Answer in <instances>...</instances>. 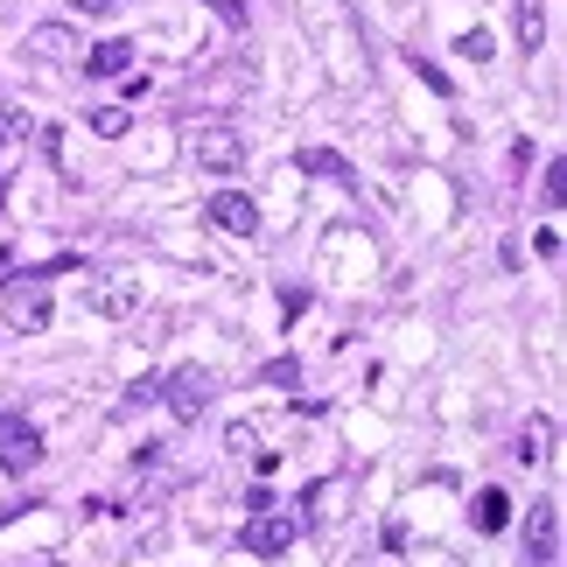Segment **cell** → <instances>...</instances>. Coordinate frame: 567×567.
Returning a JSON list of instances; mask_svg holds the SVG:
<instances>
[{
  "label": "cell",
  "mask_w": 567,
  "mask_h": 567,
  "mask_svg": "<svg viewBox=\"0 0 567 567\" xmlns=\"http://www.w3.org/2000/svg\"><path fill=\"white\" fill-rule=\"evenodd\" d=\"M56 267H63V259H56ZM56 267H21L8 288H0V316H8L14 330H29V337L50 330V274Z\"/></svg>",
  "instance_id": "1"
},
{
  "label": "cell",
  "mask_w": 567,
  "mask_h": 567,
  "mask_svg": "<svg viewBox=\"0 0 567 567\" xmlns=\"http://www.w3.org/2000/svg\"><path fill=\"white\" fill-rule=\"evenodd\" d=\"M42 463V427L29 413H0V470L8 476H29Z\"/></svg>",
  "instance_id": "2"
},
{
  "label": "cell",
  "mask_w": 567,
  "mask_h": 567,
  "mask_svg": "<svg viewBox=\"0 0 567 567\" xmlns=\"http://www.w3.org/2000/svg\"><path fill=\"white\" fill-rule=\"evenodd\" d=\"M155 400H162L168 413H176V421H196V413H210V400H217V379L204 372V364H183V372L168 379V385L155 392Z\"/></svg>",
  "instance_id": "3"
},
{
  "label": "cell",
  "mask_w": 567,
  "mask_h": 567,
  "mask_svg": "<svg viewBox=\"0 0 567 567\" xmlns=\"http://www.w3.org/2000/svg\"><path fill=\"white\" fill-rule=\"evenodd\" d=\"M295 533H301V518H288V512H252L246 518V533H238V547L246 554H259V560H274V554H288L295 547Z\"/></svg>",
  "instance_id": "4"
},
{
  "label": "cell",
  "mask_w": 567,
  "mask_h": 567,
  "mask_svg": "<svg viewBox=\"0 0 567 567\" xmlns=\"http://www.w3.org/2000/svg\"><path fill=\"white\" fill-rule=\"evenodd\" d=\"M189 155H196V168H210V176H231V168H246V141H238L231 126H196Z\"/></svg>",
  "instance_id": "5"
},
{
  "label": "cell",
  "mask_w": 567,
  "mask_h": 567,
  "mask_svg": "<svg viewBox=\"0 0 567 567\" xmlns=\"http://www.w3.org/2000/svg\"><path fill=\"white\" fill-rule=\"evenodd\" d=\"M21 56L35 63V71H71V63L84 56L78 35L63 29V21H42V29H29V42H21Z\"/></svg>",
  "instance_id": "6"
},
{
  "label": "cell",
  "mask_w": 567,
  "mask_h": 567,
  "mask_svg": "<svg viewBox=\"0 0 567 567\" xmlns=\"http://www.w3.org/2000/svg\"><path fill=\"white\" fill-rule=\"evenodd\" d=\"M526 560L533 567H560V505L554 497H539L533 518H526Z\"/></svg>",
  "instance_id": "7"
},
{
  "label": "cell",
  "mask_w": 567,
  "mask_h": 567,
  "mask_svg": "<svg viewBox=\"0 0 567 567\" xmlns=\"http://www.w3.org/2000/svg\"><path fill=\"white\" fill-rule=\"evenodd\" d=\"M84 309L120 322V316L141 309V288H134V280H120V274H92V280H84Z\"/></svg>",
  "instance_id": "8"
},
{
  "label": "cell",
  "mask_w": 567,
  "mask_h": 567,
  "mask_svg": "<svg viewBox=\"0 0 567 567\" xmlns=\"http://www.w3.org/2000/svg\"><path fill=\"white\" fill-rule=\"evenodd\" d=\"M204 217L217 231H231V238H252L259 231V210H252V196H238V189H217L210 204H204Z\"/></svg>",
  "instance_id": "9"
},
{
  "label": "cell",
  "mask_w": 567,
  "mask_h": 567,
  "mask_svg": "<svg viewBox=\"0 0 567 567\" xmlns=\"http://www.w3.org/2000/svg\"><path fill=\"white\" fill-rule=\"evenodd\" d=\"M512 455H518L526 470H533V463H554V421H547V413H533V421L518 427V449H512Z\"/></svg>",
  "instance_id": "10"
},
{
  "label": "cell",
  "mask_w": 567,
  "mask_h": 567,
  "mask_svg": "<svg viewBox=\"0 0 567 567\" xmlns=\"http://www.w3.org/2000/svg\"><path fill=\"white\" fill-rule=\"evenodd\" d=\"M126 63H134V42H99V50H84V78H126Z\"/></svg>",
  "instance_id": "11"
},
{
  "label": "cell",
  "mask_w": 567,
  "mask_h": 567,
  "mask_svg": "<svg viewBox=\"0 0 567 567\" xmlns=\"http://www.w3.org/2000/svg\"><path fill=\"white\" fill-rule=\"evenodd\" d=\"M470 518H476V533H505V526H512V497H505V491H476Z\"/></svg>",
  "instance_id": "12"
},
{
  "label": "cell",
  "mask_w": 567,
  "mask_h": 567,
  "mask_svg": "<svg viewBox=\"0 0 567 567\" xmlns=\"http://www.w3.org/2000/svg\"><path fill=\"white\" fill-rule=\"evenodd\" d=\"M301 505H309V526H330V518L343 512V476H330V484H316L309 497H301Z\"/></svg>",
  "instance_id": "13"
},
{
  "label": "cell",
  "mask_w": 567,
  "mask_h": 567,
  "mask_svg": "<svg viewBox=\"0 0 567 567\" xmlns=\"http://www.w3.org/2000/svg\"><path fill=\"white\" fill-rule=\"evenodd\" d=\"M539 42H547V14H539V0H518V50H539Z\"/></svg>",
  "instance_id": "14"
},
{
  "label": "cell",
  "mask_w": 567,
  "mask_h": 567,
  "mask_svg": "<svg viewBox=\"0 0 567 567\" xmlns=\"http://www.w3.org/2000/svg\"><path fill=\"white\" fill-rule=\"evenodd\" d=\"M126 126H134V113H126V105H92V134H99V141H126Z\"/></svg>",
  "instance_id": "15"
},
{
  "label": "cell",
  "mask_w": 567,
  "mask_h": 567,
  "mask_svg": "<svg viewBox=\"0 0 567 567\" xmlns=\"http://www.w3.org/2000/svg\"><path fill=\"white\" fill-rule=\"evenodd\" d=\"M29 126H35V120L21 113V105H0V155H14V147L29 141Z\"/></svg>",
  "instance_id": "16"
},
{
  "label": "cell",
  "mask_w": 567,
  "mask_h": 567,
  "mask_svg": "<svg viewBox=\"0 0 567 567\" xmlns=\"http://www.w3.org/2000/svg\"><path fill=\"white\" fill-rule=\"evenodd\" d=\"M301 168H309V176H330V183H351V162L330 155V147H309V155H301Z\"/></svg>",
  "instance_id": "17"
},
{
  "label": "cell",
  "mask_w": 567,
  "mask_h": 567,
  "mask_svg": "<svg viewBox=\"0 0 567 567\" xmlns=\"http://www.w3.org/2000/svg\"><path fill=\"white\" fill-rule=\"evenodd\" d=\"M539 196H547V210H560V196H567V162H547V183H539Z\"/></svg>",
  "instance_id": "18"
},
{
  "label": "cell",
  "mask_w": 567,
  "mask_h": 567,
  "mask_svg": "<svg viewBox=\"0 0 567 567\" xmlns=\"http://www.w3.org/2000/svg\"><path fill=\"white\" fill-rule=\"evenodd\" d=\"M204 8L225 21V29H246V21H252V14H246V0H204Z\"/></svg>",
  "instance_id": "19"
},
{
  "label": "cell",
  "mask_w": 567,
  "mask_h": 567,
  "mask_svg": "<svg viewBox=\"0 0 567 567\" xmlns=\"http://www.w3.org/2000/svg\"><path fill=\"white\" fill-rule=\"evenodd\" d=\"M455 56H470V63H484V56H491V35H484V29H476V35H463V42H455Z\"/></svg>",
  "instance_id": "20"
},
{
  "label": "cell",
  "mask_w": 567,
  "mask_h": 567,
  "mask_svg": "<svg viewBox=\"0 0 567 567\" xmlns=\"http://www.w3.org/2000/svg\"><path fill=\"white\" fill-rule=\"evenodd\" d=\"M71 8H78V14H92V21H105V14L120 8V0H71Z\"/></svg>",
  "instance_id": "21"
},
{
  "label": "cell",
  "mask_w": 567,
  "mask_h": 567,
  "mask_svg": "<svg viewBox=\"0 0 567 567\" xmlns=\"http://www.w3.org/2000/svg\"><path fill=\"white\" fill-rule=\"evenodd\" d=\"M42 567H71V560H42Z\"/></svg>",
  "instance_id": "22"
}]
</instances>
